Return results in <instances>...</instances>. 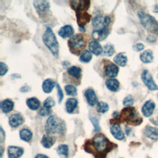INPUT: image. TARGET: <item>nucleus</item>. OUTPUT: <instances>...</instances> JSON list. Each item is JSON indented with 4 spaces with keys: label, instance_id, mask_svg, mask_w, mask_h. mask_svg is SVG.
<instances>
[{
    "label": "nucleus",
    "instance_id": "obj_11",
    "mask_svg": "<svg viewBox=\"0 0 158 158\" xmlns=\"http://www.w3.org/2000/svg\"><path fill=\"white\" fill-rule=\"evenodd\" d=\"M109 35L108 28H102L99 30H95L92 32L91 36L94 41H102L107 38Z\"/></svg>",
    "mask_w": 158,
    "mask_h": 158
},
{
    "label": "nucleus",
    "instance_id": "obj_43",
    "mask_svg": "<svg viewBox=\"0 0 158 158\" xmlns=\"http://www.w3.org/2000/svg\"><path fill=\"white\" fill-rule=\"evenodd\" d=\"M133 48L134 50H135L136 51H141L144 49V46L142 43H136L133 46Z\"/></svg>",
    "mask_w": 158,
    "mask_h": 158
},
{
    "label": "nucleus",
    "instance_id": "obj_4",
    "mask_svg": "<svg viewBox=\"0 0 158 158\" xmlns=\"http://www.w3.org/2000/svg\"><path fill=\"white\" fill-rule=\"evenodd\" d=\"M120 118L127 122L128 124L138 125L142 122V117L136 112L135 107H127L124 108L120 114Z\"/></svg>",
    "mask_w": 158,
    "mask_h": 158
},
{
    "label": "nucleus",
    "instance_id": "obj_15",
    "mask_svg": "<svg viewBox=\"0 0 158 158\" xmlns=\"http://www.w3.org/2000/svg\"><path fill=\"white\" fill-rule=\"evenodd\" d=\"M155 106V103L152 100H149L146 101L144 104L141 109V112L143 114L147 117L151 116L153 113Z\"/></svg>",
    "mask_w": 158,
    "mask_h": 158
},
{
    "label": "nucleus",
    "instance_id": "obj_49",
    "mask_svg": "<svg viewBox=\"0 0 158 158\" xmlns=\"http://www.w3.org/2000/svg\"><path fill=\"white\" fill-rule=\"evenodd\" d=\"M154 12H158V4H156L153 9Z\"/></svg>",
    "mask_w": 158,
    "mask_h": 158
},
{
    "label": "nucleus",
    "instance_id": "obj_24",
    "mask_svg": "<svg viewBox=\"0 0 158 158\" xmlns=\"http://www.w3.org/2000/svg\"><path fill=\"white\" fill-rule=\"evenodd\" d=\"M78 105V101L75 98H69L65 102L66 110L69 114H72Z\"/></svg>",
    "mask_w": 158,
    "mask_h": 158
},
{
    "label": "nucleus",
    "instance_id": "obj_36",
    "mask_svg": "<svg viewBox=\"0 0 158 158\" xmlns=\"http://www.w3.org/2000/svg\"><path fill=\"white\" fill-rule=\"evenodd\" d=\"M65 91L67 95L74 96L77 94V89L76 87L72 85H67L65 86Z\"/></svg>",
    "mask_w": 158,
    "mask_h": 158
},
{
    "label": "nucleus",
    "instance_id": "obj_30",
    "mask_svg": "<svg viewBox=\"0 0 158 158\" xmlns=\"http://www.w3.org/2000/svg\"><path fill=\"white\" fill-rule=\"evenodd\" d=\"M19 136L21 139L25 141H29L32 138L31 131L27 128H23L19 132Z\"/></svg>",
    "mask_w": 158,
    "mask_h": 158
},
{
    "label": "nucleus",
    "instance_id": "obj_32",
    "mask_svg": "<svg viewBox=\"0 0 158 158\" xmlns=\"http://www.w3.org/2000/svg\"><path fill=\"white\" fill-rule=\"evenodd\" d=\"M115 52L114 46L110 43H107L103 48L102 53L104 55L110 57L112 56Z\"/></svg>",
    "mask_w": 158,
    "mask_h": 158
},
{
    "label": "nucleus",
    "instance_id": "obj_17",
    "mask_svg": "<svg viewBox=\"0 0 158 158\" xmlns=\"http://www.w3.org/2000/svg\"><path fill=\"white\" fill-rule=\"evenodd\" d=\"M9 158H19L23 153V149L22 148L10 146L7 149Z\"/></svg>",
    "mask_w": 158,
    "mask_h": 158
},
{
    "label": "nucleus",
    "instance_id": "obj_16",
    "mask_svg": "<svg viewBox=\"0 0 158 158\" xmlns=\"http://www.w3.org/2000/svg\"><path fill=\"white\" fill-rule=\"evenodd\" d=\"M144 134L146 137L151 139L154 141L158 139V128H157L147 126L144 130Z\"/></svg>",
    "mask_w": 158,
    "mask_h": 158
},
{
    "label": "nucleus",
    "instance_id": "obj_46",
    "mask_svg": "<svg viewBox=\"0 0 158 158\" xmlns=\"http://www.w3.org/2000/svg\"><path fill=\"white\" fill-rule=\"evenodd\" d=\"M147 41L148 42H150V43H154V42H155L156 41V38L154 36L149 35L147 38Z\"/></svg>",
    "mask_w": 158,
    "mask_h": 158
},
{
    "label": "nucleus",
    "instance_id": "obj_25",
    "mask_svg": "<svg viewBox=\"0 0 158 158\" xmlns=\"http://www.w3.org/2000/svg\"><path fill=\"white\" fill-rule=\"evenodd\" d=\"M140 60L144 63H151L153 60V53L150 49H148L142 52L139 56Z\"/></svg>",
    "mask_w": 158,
    "mask_h": 158
},
{
    "label": "nucleus",
    "instance_id": "obj_39",
    "mask_svg": "<svg viewBox=\"0 0 158 158\" xmlns=\"http://www.w3.org/2000/svg\"><path fill=\"white\" fill-rule=\"evenodd\" d=\"M0 69H0V75L1 76L4 75L8 71L7 65L2 62H0Z\"/></svg>",
    "mask_w": 158,
    "mask_h": 158
},
{
    "label": "nucleus",
    "instance_id": "obj_3",
    "mask_svg": "<svg viewBox=\"0 0 158 158\" xmlns=\"http://www.w3.org/2000/svg\"><path fill=\"white\" fill-rule=\"evenodd\" d=\"M112 143L102 134L98 133L93 138L92 146L99 154H106L112 149Z\"/></svg>",
    "mask_w": 158,
    "mask_h": 158
},
{
    "label": "nucleus",
    "instance_id": "obj_33",
    "mask_svg": "<svg viewBox=\"0 0 158 158\" xmlns=\"http://www.w3.org/2000/svg\"><path fill=\"white\" fill-rule=\"evenodd\" d=\"M92 59V53L89 50H84L80 56V60L81 62L88 63Z\"/></svg>",
    "mask_w": 158,
    "mask_h": 158
},
{
    "label": "nucleus",
    "instance_id": "obj_40",
    "mask_svg": "<svg viewBox=\"0 0 158 158\" xmlns=\"http://www.w3.org/2000/svg\"><path fill=\"white\" fill-rule=\"evenodd\" d=\"M57 90V96H58V102L59 103H60L63 99L64 98V94L63 91L59 84H56Z\"/></svg>",
    "mask_w": 158,
    "mask_h": 158
},
{
    "label": "nucleus",
    "instance_id": "obj_26",
    "mask_svg": "<svg viewBox=\"0 0 158 158\" xmlns=\"http://www.w3.org/2000/svg\"><path fill=\"white\" fill-rule=\"evenodd\" d=\"M114 62L118 65L124 67L127 62V57L122 52H120L115 56L113 59Z\"/></svg>",
    "mask_w": 158,
    "mask_h": 158
},
{
    "label": "nucleus",
    "instance_id": "obj_45",
    "mask_svg": "<svg viewBox=\"0 0 158 158\" xmlns=\"http://www.w3.org/2000/svg\"><path fill=\"white\" fill-rule=\"evenodd\" d=\"M0 138H1V142H3L4 141V139H5V132L4 131L2 127H1Z\"/></svg>",
    "mask_w": 158,
    "mask_h": 158
},
{
    "label": "nucleus",
    "instance_id": "obj_34",
    "mask_svg": "<svg viewBox=\"0 0 158 158\" xmlns=\"http://www.w3.org/2000/svg\"><path fill=\"white\" fill-rule=\"evenodd\" d=\"M93 26L95 28L101 29L104 28V18L101 15L96 16L92 20Z\"/></svg>",
    "mask_w": 158,
    "mask_h": 158
},
{
    "label": "nucleus",
    "instance_id": "obj_48",
    "mask_svg": "<svg viewBox=\"0 0 158 158\" xmlns=\"http://www.w3.org/2000/svg\"><path fill=\"white\" fill-rule=\"evenodd\" d=\"M35 158H49V157L47 156H46V155L39 154L36 155Z\"/></svg>",
    "mask_w": 158,
    "mask_h": 158
},
{
    "label": "nucleus",
    "instance_id": "obj_8",
    "mask_svg": "<svg viewBox=\"0 0 158 158\" xmlns=\"http://www.w3.org/2000/svg\"><path fill=\"white\" fill-rule=\"evenodd\" d=\"M70 4L71 7L76 12H82L87 10L89 7L90 1L85 0H78V1H70Z\"/></svg>",
    "mask_w": 158,
    "mask_h": 158
},
{
    "label": "nucleus",
    "instance_id": "obj_38",
    "mask_svg": "<svg viewBox=\"0 0 158 158\" xmlns=\"http://www.w3.org/2000/svg\"><path fill=\"white\" fill-rule=\"evenodd\" d=\"M55 101L51 97H48L43 102V106L51 109L52 107L55 106Z\"/></svg>",
    "mask_w": 158,
    "mask_h": 158
},
{
    "label": "nucleus",
    "instance_id": "obj_14",
    "mask_svg": "<svg viewBox=\"0 0 158 158\" xmlns=\"http://www.w3.org/2000/svg\"><path fill=\"white\" fill-rule=\"evenodd\" d=\"M110 131L112 135L118 140H122L125 137L124 133L118 123H114L110 127Z\"/></svg>",
    "mask_w": 158,
    "mask_h": 158
},
{
    "label": "nucleus",
    "instance_id": "obj_29",
    "mask_svg": "<svg viewBox=\"0 0 158 158\" xmlns=\"http://www.w3.org/2000/svg\"><path fill=\"white\" fill-rule=\"evenodd\" d=\"M67 73L73 78L79 79L81 76V69L79 67L72 66L68 69Z\"/></svg>",
    "mask_w": 158,
    "mask_h": 158
},
{
    "label": "nucleus",
    "instance_id": "obj_28",
    "mask_svg": "<svg viewBox=\"0 0 158 158\" xmlns=\"http://www.w3.org/2000/svg\"><path fill=\"white\" fill-rule=\"evenodd\" d=\"M54 142H55L54 138L48 135H43L41 141V144L45 148H50L54 144Z\"/></svg>",
    "mask_w": 158,
    "mask_h": 158
},
{
    "label": "nucleus",
    "instance_id": "obj_12",
    "mask_svg": "<svg viewBox=\"0 0 158 158\" xmlns=\"http://www.w3.org/2000/svg\"><path fill=\"white\" fill-rule=\"evenodd\" d=\"M104 73L107 77L114 78L117 77L118 73V67L117 65L110 62L106 65L104 68Z\"/></svg>",
    "mask_w": 158,
    "mask_h": 158
},
{
    "label": "nucleus",
    "instance_id": "obj_23",
    "mask_svg": "<svg viewBox=\"0 0 158 158\" xmlns=\"http://www.w3.org/2000/svg\"><path fill=\"white\" fill-rule=\"evenodd\" d=\"M55 85H56L55 81H54L51 78H47L44 80L43 82V84H42L43 91L45 93H49L52 91Z\"/></svg>",
    "mask_w": 158,
    "mask_h": 158
},
{
    "label": "nucleus",
    "instance_id": "obj_1",
    "mask_svg": "<svg viewBox=\"0 0 158 158\" xmlns=\"http://www.w3.org/2000/svg\"><path fill=\"white\" fill-rule=\"evenodd\" d=\"M43 41L45 46L51 52L52 55L57 57L59 50V43L51 28H46L43 35Z\"/></svg>",
    "mask_w": 158,
    "mask_h": 158
},
{
    "label": "nucleus",
    "instance_id": "obj_41",
    "mask_svg": "<svg viewBox=\"0 0 158 158\" xmlns=\"http://www.w3.org/2000/svg\"><path fill=\"white\" fill-rule=\"evenodd\" d=\"M50 112H51V110L49 108L43 106L41 109L40 110L39 114L43 117H45L48 115L50 114Z\"/></svg>",
    "mask_w": 158,
    "mask_h": 158
},
{
    "label": "nucleus",
    "instance_id": "obj_19",
    "mask_svg": "<svg viewBox=\"0 0 158 158\" xmlns=\"http://www.w3.org/2000/svg\"><path fill=\"white\" fill-rule=\"evenodd\" d=\"M73 28L71 25H65L59 29L58 34L62 38H67L72 37L73 34Z\"/></svg>",
    "mask_w": 158,
    "mask_h": 158
},
{
    "label": "nucleus",
    "instance_id": "obj_7",
    "mask_svg": "<svg viewBox=\"0 0 158 158\" xmlns=\"http://www.w3.org/2000/svg\"><path fill=\"white\" fill-rule=\"evenodd\" d=\"M141 80L144 85L148 88L149 89L155 91L158 89V86L156 85L152 75L148 70H144L141 74Z\"/></svg>",
    "mask_w": 158,
    "mask_h": 158
},
{
    "label": "nucleus",
    "instance_id": "obj_20",
    "mask_svg": "<svg viewBox=\"0 0 158 158\" xmlns=\"http://www.w3.org/2000/svg\"><path fill=\"white\" fill-rule=\"evenodd\" d=\"M89 51L93 54L96 56L100 55L103 51V48H102L101 45L97 41H91L89 43Z\"/></svg>",
    "mask_w": 158,
    "mask_h": 158
},
{
    "label": "nucleus",
    "instance_id": "obj_21",
    "mask_svg": "<svg viewBox=\"0 0 158 158\" xmlns=\"http://www.w3.org/2000/svg\"><path fill=\"white\" fill-rule=\"evenodd\" d=\"M14 102L9 99H4L1 102V109L2 112L4 114H7L12 111L14 108Z\"/></svg>",
    "mask_w": 158,
    "mask_h": 158
},
{
    "label": "nucleus",
    "instance_id": "obj_13",
    "mask_svg": "<svg viewBox=\"0 0 158 158\" xmlns=\"http://www.w3.org/2000/svg\"><path fill=\"white\" fill-rule=\"evenodd\" d=\"M85 96L86 99L88 104L91 106H94L98 102V98L95 91L91 88H89L86 89L85 91Z\"/></svg>",
    "mask_w": 158,
    "mask_h": 158
},
{
    "label": "nucleus",
    "instance_id": "obj_47",
    "mask_svg": "<svg viewBox=\"0 0 158 158\" xmlns=\"http://www.w3.org/2000/svg\"><path fill=\"white\" fill-rule=\"evenodd\" d=\"M29 89H30V88H29L28 86H27V85H24V86H23L20 88V91L21 92H22V93H26V92H27V91H29Z\"/></svg>",
    "mask_w": 158,
    "mask_h": 158
},
{
    "label": "nucleus",
    "instance_id": "obj_9",
    "mask_svg": "<svg viewBox=\"0 0 158 158\" xmlns=\"http://www.w3.org/2000/svg\"><path fill=\"white\" fill-rule=\"evenodd\" d=\"M77 23L80 28H84L91 19V15L85 12H76Z\"/></svg>",
    "mask_w": 158,
    "mask_h": 158
},
{
    "label": "nucleus",
    "instance_id": "obj_2",
    "mask_svg": "<svg viewBox=\"0 0 158 158\" xmlns=\"http://www.w3.org/2000/svg\"><path fill=\"white\" fill-rule=\"evenodd\" d=\"M65 130V123L56 115H51L45 124V131L48 134H62Z\"/></svg>",
    "mask_w": 158,
    "mask_h": 158
},
{
    "label": "nucleus",
    "instance_id": "obj_18",
    "mask_svg": "<svg viewBox=\"0 0 158 158\" xmlns=\"http://www.w3.org/2000/svg\"><path fill=\"white\" fill-rule=\"evenodd\" d=\"M23 122V117L19 113L11 115L9 118V123L12 127H17L22 125Z\"/></svg>",
    "mask_w": 158,
    "mask_h": 158
},
{
    "label": "nucleus",
    "instance_id": "obj_27",
    "mask_svg": "<svg viewBox=\"0 0 158 158\" xmlns=\"http://www.w3.org/2000/svg\"><path fill=\"white\" fill-rule=\"evenodd\" d=\"M26 104L30 109L32 110H37L40 107V101L36 98L32 97V98H28L27 99Z\"/></svg>",
    "mask_w": 158,
    "mask_h": 158
},
{
    "label": "nucleus",
    "instance_id": "obj_37",
    "mask_svg": "<svg viewBox=\"0 0 158 158\" xmlns=\"http://www.w3.org/2000/svg\"><path fill=\"white\" fill-rule=\"evenodd\" d=\"M134 103V98L131 95L127 96L123 101V105L126 107H130Z\"/></svg>",
    "mask_w": 158,
    "mask_h": 158
},
{
    "label": "nucleus",
    "instance_id": "obj_50",
    "mask_svg": "<svg viewBox=\"0 0 158 158\" xmlns=\"http://www.w3.org/2000/svg\"><path fill=\"white\" fill-rule=\"evenodd\" d=\"M1 156H2V147L1 146Z\"/></svg>",
    "mask_w": 158,
    "mask_h": 158
},
{
    "label": "nucleus",
    "instance_id": "obj_31",
    "mask_svg": "<svg viewBox=\"0 0 158 158\" xmlns=\"http://www.w3.org/2000/svg\"><path fill=\"white\" fill-rule=\"evenodd\" d=\"M57 154L62 158H67L69 155V147L66 144H60L57 149Z\"/></svg>",
    "mask_w": 158,
    "mask_h": 158
},
{
    "label": "nucleus",
    "instance_id": "obj_35",
    "mask_svg": "<svg viewBox=\"0 0 158 158\" xmlns=\"http://www.w3.org/2000/svg\"><path fill=\"white\" fill-rule=\"evenodd\" d=\"M109 106L106 102L101 101V102H99L97 104L96 110L98 112H99V113H105L109 110Z\"/></svg>",
    "mask_w": 158,
    "mask_h": 158
},
{
    "label": "nucleus",
    "instance_id": "obj_44",
    "mask_svg": "<svg viewBox=\"0 0 158 158\" xmlns=\"http://www.w3.org/2000/svg\"><path fill=\"white\" fill-rule=\"evenodd\" d=\"M110 18L109 16H106L104 18V28H107L110 23Z\"/></svg>",
    "mask_w": 158,
    "mask_h": 158
},
{
    "label": "nucleus",
    "instance_id": "obj_6",
    "mask_svg": "<svg viewBox=\"0 0 158 158\" xmlns=\"http://www.w3.org/2000/svg\"><path fill=\"white\" fill-rule=\"evenodd\" d=\"M68 45L70 51L75 54H78L81 49L86 45V41L84 37L80 34H77L72 36L68 41Z\"/></svg>",
    "mask_w": 158,
    "mask_h": 158
},
{
    "label": "nucleus",
    "instance_id": "obj_42",
    "mask_svg": "<svg viewBox=\"0 0 158 158\" xmlns=\"http://www.w3.org/2000/svg\"><path fill=\"white\" fill-rule=\"evenodd\" d=\"M90 120L92 122L94 127V131H99L100 130L99 126V122L98 120L95 117H90Z\"/></svg>",
    "mask_w": 158,
    "mask_h": 158
},
{
    "label": "nucleus",
    "instance_id": "obj_10",
    "mask_svg": "<svg viewBox=\"0 0 158 158\" xmlns=\"http://www.w3.org/2000/svg\"><path fill=\"white\" fill-rule=\"evenodd\" d=\"M33 6L39 14H44L50 8V4L46 1H34Z\"/></svg>",
    "mask_w": 158,
    "mask_h": 158
},
{
    "label": "nucleus",
    "instance_id": "obj_22",
    "mask_svg": "<svg viewBox=\"0 0 158 158\" xmlns=\"http://www.w3.org/2000/svg\"><path fill=\"white\" fill-rule=\"evenodd\" d=\"M106 86L108 89L111 91H117L120 86L119 81L115 78H109L107 79L105 82Z\"/></svg>",
    "mask_w": 158,
    "mask_h": 158
},
{
    "label": "nucleus",
    "instance_id": "obj_5",
    "mask_svg": "<svg viewBox=\"0 0 158 158\" xmlns=\"http://www.w3.org/2000/svg\"><path fill=\"white\" fill-rule=\"evenodd\" d=\"M138 15L141 25L148 31L151 33L158 32V24L152 16L143 11H139Z\"/></svg>",
    "mask_w": 158,
    "mask_h": 158
}]
</instances>
